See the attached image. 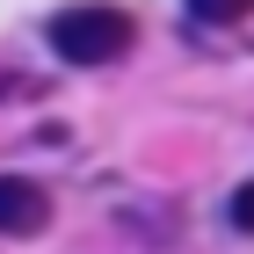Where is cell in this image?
Masks as SVG:
<instances>
[{"label": "cell", "mask_w": 254, "mask_h": 254, "mask_svg": "<svg viewBox=\"0 0 254 254\" xmlns=\"http://www.w3.org/2000/svg\"><path fill=\"white\" fill-rule=\"evenodd\" d=\"M51 51H59L65 65H117L124 51H131L138 22L124 15V7H109V0H80V7H59L51 15Z\"/></svg>", "instance_id": "cell-1"}, {"label": "cell", "mask_w": 254, "mask_h": 254, "mask_svg": "<svg viewBox=\"0 0 254 254\" xmlns=\"http://www.w3.org/2000/svg\"><path fill=\"white\" fill-rule=\"evenodd\" d=\"M51 225V189L29 175H0V240H37Z\"/></svg>", "instance_id": "cell-2"}, {"label": "cell", "mask_w": 254, "mask_h": 254, "mask_svg": "<svg viewBox=\"0 0 254 254\" xmlns=\"http://www.w3.org/2000/svg\"><path fill=\"white\" fill-rule=\"evenodd\" d=\"M189 15H196V22H240L247 0H189Z\"/></svg>", "instance_id": "cell-3"}, {"label": "cell", "mask_w": 254, "mask_h": 254, "mask_svg": "<svg viewBox=\"0 0 254 254\" xmlns=\"http://www.w3.org/2000/svg\"><path fill=\"white\" fill-rule=\"evenodd\" d=\"M225 211H233V225L247 233V225H254V189H233V203H225Z\"/></svg>", "instance_id": "cell-4"}]
</instances>
